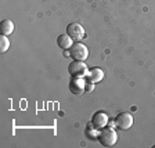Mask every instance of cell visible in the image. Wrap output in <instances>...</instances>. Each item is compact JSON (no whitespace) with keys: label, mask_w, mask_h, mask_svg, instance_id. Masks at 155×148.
Masks as SVG:
<instances>
[{"label":"cell","mask_w":155,"mask_h":148,"mask_svg":"<svg viewBox=\"0 0 155 148\" xmlns=\"http://www.w3.org/2000/svg\"><path fill=\"white\" fill-rule=\"evenodd\" d=\"M98 140L104 147H114L118 141V134L112 127H103L98 133Z\"/></svg>","instance_id":"obj_1"},{"label":"cell","mask_w":155,"mask_h":148,"mask_svg":"<svg viewBox=\"0 0 155 148\" xmlns=\"http://www.w3.org/2000/svg\"><path fill=\"white\" fill-rule=\"evenodd\" d=\"M68 72L71 75V77H84L87 76V72H89V68L84 64V61H74L68 65Z\"/></svg>","instance_id":"obj_2"},{"label":"cell","mask_w":155,"mask_h":148,"mask_svg":"<svg viewBox=\"0 0 155 148\" xmlns=\"http://www.w3.org/2000/svg\"><path fill=\"white\" fill-rule=\"evenodd\" d=\"M69 54L76 61H84L89 57V50H87V47L84 44L78 42V43H74V46L69 48Z\"/></svg>","instance_id":"obj_3"},{"label":"cell","mask_w":155,"mask_h":148,"mask_svg":"<svg viewBox=\"0 0 155 148\" xmlns=\"http://www.w3.org/2000/svg\"><path fill=\"white\" fill-rule=\"evenodd\" d=\"M86 87H87V82L83 77H72L71 82H69V90L75 96L83 94L86 91Z\"/></svg>","instance_id":"obj_4"},{"label":"cell","mask_w":155,"mask_h":148,"mask_svg":"<svg viewBox=\"0 0 155 148\" xmlns=\"http://www.w3.org/2000/svg\"><path fill=\"white\" fill-rule=\"evenodd\" d=\"M133 122H134V119H133L132 113H129V112H120L115 119V125L118 126L120 130L130 129L133 126Z\"/></svg>","instance_id":"obj_5"},{"label":"cell","mask_w":155,"mask_h":148,"mask_svg":"<svg viewBox=\"0 0 155 148\" xmlns=\"http://www.w3.org/2000/svg\"><path fill=\"white\" fill-rule=\"evenodd\" d=\"M67 33L71 36L74 40H82L84 38V28L79 22H71L67 26Z\"/></svg>","instance_id":"obj_6"},{"label":"cell","mask_w":155,"mask_h":148,"mask_svg":"<svg viewBox=\"0 0 155 148\" xmlns=\"http://www.w3.org/2000/svg\"><path fill=\"white\" fill-rule=\"evenodd\" d=\"M90 123L94 127H97L98 130H101L103 127H105V126L108 125V116H107V113L103 112V111H97L93 115V118H91Z\"/></svg>","instance_id":"obj_7"},{"label":"cell","mask_w":155,"mask_h":148,"mask_svg":"<svg viewBox=\"0 0 155 148\" xmlns=\"http://www.w3.org/2000/svg\"><path fill=\"white\" fill-rule=\"evenodd\" d=\"M57 46L60 48H62V50H69L74 46V39L68 33H62V35H60L57 38Z\"/></svg>","instance_id":"obj_8"},{"label":"cell","mask_w":155,"mask_h":148,"mask_svg":"<svg viewBox=\"0 0 155 148\" xmlns=\"http://www.w3.org/2000/svg\"><path fill=\"white\" fill-rule=\"evenodd\" d=\"M104 77V72L100 68H91L87 72V81L90 83H97V82H101Z\"/></svg>","instance_id":"obj_9"},{"label":"cell","mask_w":155,"mask_h":148,"mask_svg":"<svg viewBox=\"0 0 155 148\" xmlns=\"http://www.w3.org/2000/svg\"><path fill=\"white\" fill-rule=\"evenodd\" d=\"M0 31L6 36L11 35V33L14 32V22L11 19H3V21H2V25H0Z\"/></svg>","instance_id":"obj_10"},{"label":"cell","mask_w":155,"mask_h":148,"mask_svg":"<svg viewBox=\"0 0 155 148\" xmlns=\"http://www.w3.org/2000/svg\"><path fill=\"white\" fill-rule=\"evenodd\" d=\"M86 133H87V137H90V139H98V133H100V130L97 129V127H94L91 123H89L87 125V130H86Z\"/></svg>","instance_id":"obj_11"},{"label":"cell","mask_w":155,"mask_h":148,"mask_svg":"<svg viewBox=\"0 0 155 148\" xmlns=\"http://www.w3.org/2000/svg\"><path fill=\"white\" fill-rule=\"evenodd\" d=\"M10 47V40L6 35H2L0 36V51L2 53H6Z\"/></svg>","instance_id":"obj_12"},{"label":"cell","mask_w":155,"mask_h":148,"mask_svg":"<svg viewBox=\"0 0 155 148\" xmlns=\"http://www.w3.org/2000/svg\"><path fill=\"white\" fill-rule=\"evenodd\" d=\"M154 148H155V145H154Z\"/></svg>","instance_id":"obj_13"}]
</instances>
